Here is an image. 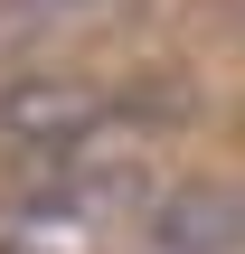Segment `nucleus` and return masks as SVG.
<instances>
[{
    "label": "nucleus",
    "instance_id": "nucleus-1",
    "mask_svg": "<svg viewBox=\"0 0 245 254\" xmlns=\"http://www.w3.org/2000/svg\"><path fill=\"white\" fill-rule=\"evenodd\" d=\"M113 113H123V104H113L104 85L66 75V66H28V75L0 85V132L28 141V151H57V160H85V141H94Z\"/></svg>",
    "mask_w": 245,
    "mask_h": 254
},
{
    "label": "nucleus",
    "instance_id": "nucleus-2",
    "mask_svg": "<svg viewBox=\"0 0 245 254\" xmlns=\"http://www.w3.org/2000/svg\"><path fill=\"white\" fill-rule=\"evenodd\" d=\"M142 245H151V254H245V189H227V179H198V189L151 198Z\"/></svg>",
    "mask_w": 245,
    "mask_h": 254
},
{
    "label": "nucleus",
    "instance_id": "nucleus-3",
    "mask_svg": "<svg viewBox=\"0 0 245 254\" xmlns=\"http://www.w3.org/2000/svg\"><path fill=\"white\" fill-rule=\"evenodd\" d=\"M19 9H85V0H19Z\"/></svg>",
    "mask_w": 245,
    "mask_h": 254
}]
</instances>
